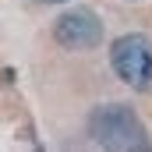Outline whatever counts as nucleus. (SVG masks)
Segmentation results:
<instances>
[{"mask_svg":"<svg viewBox=\"0 0 152 152\" xmlns=\"http://www.w3.org/2000/svg\"><path fill=\"white\" fill-rule=\"evenodd\" d=\"M36 152H42V145H36Z\"/></svg>","mask_w":152,"mask_h":152,"instance_id":"39448f33","label":"nucleus"},{"mask_svg":"<svg viewBox=\"0 0 152 152\" xmlns=\"http://www.w3.org/2000/svg\"><path fill=\"white\" fill-rule=\"evenodd\" d=\"M110 64L113 75L134 88V92H152V39L142 32L117 36L110 46Z\"/></svg>","mask_w":152,"mask_h":152,"instance_id":"f03ea898","label":"nucleus"},{"mask_svg":"<svg viewBox=\"0 0 152 152\" xmlns=\"http://www.w3.org/2000/svg\"><path fill=\"white\" fill-rule=\"evenodd\" d=\"M103 36H106V25L92 7H71V11L57 14V21H53V39L71 53L96 50Z\"/></svg>","mask_w":152,"mask_h":152,"instance_id":"7ed1b4c3","label":"nucleus"},{"mask_svg":"<svg viewBox=\"0 0 152 152\" xmlns=\"http://www.w3.org/2000/svg\"><path fill=\"white\" fill-rule=\"evenodd\" d=\"M88 138L103 152H152V134L127 103H99L88 113Z\"/></svg>","mask_w":152,"mask_h":152,"instance_id":"f257e3e1","label":"nucleus"},{"mask_svg":"<svg viewBox=\"0 0 152 152\" xmlns=\"http://www.w3.org/2000/svg\"><path fill=\"white\" fill-rule=\"evenodd\" d=\"M39 4H67V0H39Z\"/></svg>","mask_w":152,"mask_h":152,"instance_id":"20e7f679","label":"nucleus"}]
</instances>
